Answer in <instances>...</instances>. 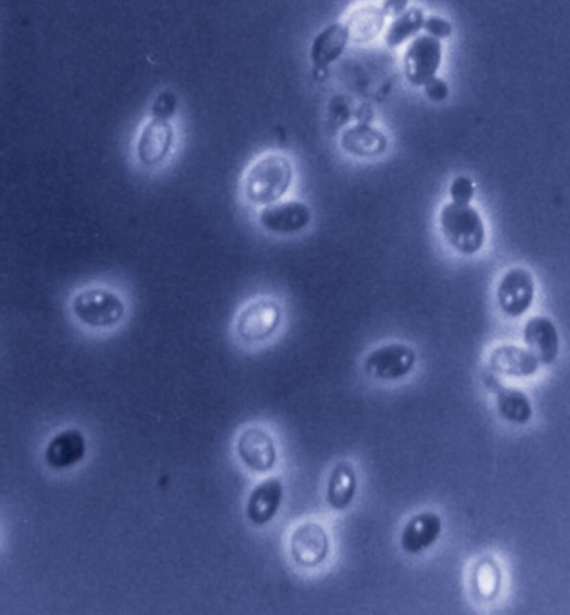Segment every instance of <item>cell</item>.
Instances as JSON below:
<instances>
[{"label":"cell","instance_id":"obj_21","mask_svg":"<svg viewBox=\"0 0 570 615\" xmlns=\"http://www.w3.org/2000/svg\"><path fill=\"white\" fill-rule=\"evenodd\" d=\"M498 413L515 425H526L532 419L533 410L530 398L515 388H501L497 393Z\"/></svg>","mask_w":570,"mask_h":615},{"label":"cell","instance_id":"obj_13","mask_svg":"<svg viewBox=\"0 0 570 615\" xmlns=\"http://www.w3.org/2000/svg\"><path fill=\"white\" fill-rule=\"evenodd\" d=\"M489 363L495 373L512 378H527L536 374L540 367L538 358L530 350L514 344L496 346L491 351Z\"/></svg>","mask_w":570,"mask_h":615},{"label":"cell","instance_id":"obj_3","mask_svg":"<svg viewBox=\"0 0 570 615\" xmlns=\"http://www.w3.org/2000/svg\"><path fill=\"white\" fill-rule=\"evenodd\" d=\"M439 228L445 242L457 254L472 256L480 252L486 240L482 214L469 203H445L439 213Z\"/></svg>","mask_w":570,"mask_h":615},{"label":"cell","instance_id":"obj_23","mask_svg":"<svg viewBox=\"0 0 570 615\" xmlns=\"http://www.w3.org/2000/svg\"><path fill=\"white\" fill-rule=\"evenodd\" d=\"M473 587L482 599L491 600L501 589L502 573L494 559H483L473 571Z\"/></svg>","mask_w":570,"mask_h":615},{"label":"cell","instance_id":"obj_28","mask_svg":"<svg viewBox=\"0 0 570 615\" xmlns=\"http://www.w3.org/2000/svg\"><path fill=\"white\" fill-rule=\"evenodd\" d=\"M409 0H384L382 4L383 15L385 19L391 17V19H395V17L402 15L408 9Z\"/></svg>","mask_w":570,"mask_h":615},{"label":"cell","instance_id":"obj_25","mask_svg":"<svg viewBox=\"0 0 570 615\" xmlns=\"http://www.w3.org/2000/svg\"><path fill=\"white\" fill-rule=\"evenodd\" d=\"M423 29L427 35L438 40L448 39L453 34V27L441 16L425 17Z\"/></svg>","mask_w":570,"mask_h":615},{"label":"cell","instance_id":"obj_5","mask_svg":"<svg viewBox=\"0 0 570 615\" xmlns=\"http://www.w3.org/2000/svg\"><path fill=\"white\" fill-rule=\"evenodd\" d=\"M177 130L170 118L151 116L135 140V159L142 169L158 172L168 166L177 149Z\"/></svg>","mask_w":570,"mask_h":615},{"label":"cell","instance_id":"obj_26","mask_svg":"<svg viewBox=\"0 0 570 615\" xmlns=\"http://www.w3.org/2000/svg\"><path fill=\"white\" fill-rule=\"evenodd\" d=\"M177 107L175 95L170 92L160 93L151 107V116L162 118L174 117Z\"/></svg>","mask_w":570,"mask_h":615},{"label":"cell","instance_id":"obj_6","mask_svg":"<svg viewBox=\"0 0 570 615\" xmlns=\"http://www.w3.org/2000/svg\"><path fill=\"white\" fill-rule=\"evenodd\" d=\"M254 224L267 236L293 237L310 228L311 207L301 200L285 199L252 212Z\"/></svg>","mask_w":570,"mask_h":615},{"label":"cell","instance_id":"obj_22","mask_svg":"<svg viewBox=\"0 0 570 615\" xmlns=\"http://www.w3.org/2000/svg\"><path fill=\"white\" fill-rule=\"evenodd\" d=\"M425 15L420 8L407 9L405 13L395 17L393 23L385 34V44L389 49L405 44L407 40L415 37L424 27Z\"/></svg>","mask_w":570,"mask_h":615},{"label":"cell","instance_id":"obj_15","mask_svg":"<svg viewBox=\"0 0 570 615\" xmlns=\"http://www.w3.org/2000/svg\"><path fill=\"white\" fill-rule=\"evenodd\" d=\"M442 518L435 512L426 511L415 515L403 527L401 547L409 554H419L435 545L442 534Z\"/></svg>","mask_w":570,"mask_h":615},{"label":"cell","instance_id":"obj_17","mask_svg":"<svg viewBox=\"0 0 570 615\" xmlns=\"http://www.w3.org/2000/svg\"><path fill=\"white\" fill-rule=\"evenodd\" d=\"M283 498L282 482L270 477L255 487L249 495L247 517L255 525H265L276 516Z\"/></svg>","mask_w":570,"mask_h":615},{"label":"cell","instance_id":"obj_14","mask_svg":"<svg viewBox=\"0 0 570 615\" xmlns=\"http://www.w3.org/2000/svg\"><path fill=\"white\" fill-rule=\"evenodd\" d=\"M340 147L344 153L354 158H376L387 152L388 137L370 124L359 123L343 131Z\"/></svg>","mask_w":570,"mask_h":615},{"label":"cell","instance_id":"obj_20","mask_svg":"<svg viewBox=\"0 0 570 615\" xmlns=\"http://www.w3.org/2000/svg\"><path fill=\"white\" fill-rule=\"evenodd\" d=\"M356 486L358 482L352 465L347 462L338 463L331 471L326 491V500L332 509L346 510L354 500Z\"/></svg>","mask_w":570,"mask_h":615},{"label":"cell","instance_id":"obj_1","mask_svg":"<svg viewBox=\"0 0 570 615\" xmlns=\"http://www.w3.org/2000/svg\"><path fill=\"white\" fill-rule=\"evenodd\" d=\"M294 160L281 149H266L246 165L239 182V196L255 212L288 199L295 183Z\"/></svg>","mask_w":570,"mask_h":615},{"label":"cell","instance_id":"obj_7","mask_svg":"<svg viewBox=\"0 0 570 615\" xmlns=\"http://www.w3.org/2000/svg\"><path fill=\"white\" fill-rule=\"evenodd\" d=\"M536 280L526 267L514 266L503 274L496 289L498 307L509 318H521L533 306Z\"/></svg>","mask_w":570,"mask_h":615},{"label":"cell","instance_id":"obj_8","mask_svg":"<svg viewBox=\"0 0 570 615\" xmlns=\"http://www.w3.org/2000/svg\"><path fill=\"white\" fill-rule=\"evenodd\" d=\"M443 58L441 40L424 34L408 45L403 56L406 79L412 86L423 87L436 77Z\"/></svg>","mask_w":570,"mask_h":615},{"label":"cell","instance_id":"obj_24","mask_svg":"<svg viewBox=\"0 0 570 615\" xmlns=\"http://www.w3.org/2000/svg\"><path fill=\"white\" fill-rule=\"evenodd\" d=\"M449 193L451 202L459 203V205H469L475 195L474 183L467 176H457L450 184Z\"/></svg>","mask_w":570,"mask_h":615},{"label":"cell","instance_id":"obj_19","mask_svg":"<svg viewBox=\"0 0 570 615\" xmlns=\"http://www.w3.org/2000/svg\"><path fill=\"white\" fill-rule=\"evenodd\" d=\"M346 25L349 39L356 44H365L376 39L382 33L385 25V16L380 8L374 5H362L350 11Z\"/></svg>","mask_w":570,"mask_h":615},{"label":"cell","instance_id":"obj_9","mask_svg":"<svg viewBox=\"0 0 570 615\" xmlns=\"http://www.w3.org/2000/svg\"><path fill=\"white\" fill-rule=\"evenodd\" d=\"M417 354L411 346L390 343L374 349L365 358L364 368L368 376L383 381L405 378L412 372Z\"/></svg>","mask_w":570,"mask_h":615},{"label":"cell","instance_id":"obj_27","mask_svg":"<svg viewBox=\"0 0 570 615\" xmlns=\"http://www.w3.org/2000/svg\"><path fill=\"white\" fill-rule=\"evenodd\" d=\"M423 87L425 89L426 97L433 101V103H442V101L448 98V83L442 79H439L437 76L425 83Z\"/></svg>","mask_w":570,"mask_h":615},{"label":"cell","instance_id":"obj_2","mask_svg":"<svg viewBox=\"0 0 570 615\" xmlns=\"http://www.w3.org/2000/svg\"><path fill=\"white\" fill-rule=\"evenodd\" d=\"M285 314L284 302L279 295L261 292L247 298L236 309L231 330L242 343H264L281 330Z\"/></svg>","mask_w":570,"mask_h":615},{"label":"cell","instance_id":"obj_4","mask_svg":"<svg viewBox=\"0 0 570 615\" xmlns=\"http://www.w3.org/2000/svg\"><path fill=\"white\" fill-rule=\"evenodd\" d=\"M71 310L83 326L92 330H109L126 318L127 303L115 290L92 286L77 292Z\"/></svg>","mask_w":570,"mask_h":615},{"label":"cell","instance_id":"obj_12","mask_svg":"<svg viewBox=\"0 0 570 615\" xmlns=\"http://www.w3.org/2000/svg\"><path fill=\"white\" fill-rule=\"evenodd\" d=\"M526 348L538 358L540 364L554 363L560 352V336L557 328L546 316H532L524 327Z\"/></svg>","mask_w":570,"mask_h":615},{"label":"cell","instance_id":"obj_11","mask_svg":"<svg viewBox=\"0 0 570 615\" xmlns=\"http://www.w3.org/2000/svg\"><path fill=\"white\" fill-rule=\"evenodd\" d=\"M237 452L243 464L255 473H267L276 464L275 440L264 429H246L237 441Z\"/></svg>","mask_w":570,"mask_h":615},{"label":"cell","instance_id":"obj_18","mask_svg":"<svg viewBox=\"0 0 570 615\" xmlns=\"http://www.w3.org/2000/svg\"><path fill=\"white\" fill-rule=\"evenodd\" d=\"M86 455V440L77 429L56 435L46 447V463L53 469H65L79 463Z\"/></svg>","mask_w":570,"mask_h":615},{"label":"cell","instance_id":"obj_10","mask_svg":"<svg viewBox=\"0 0 570 615\" xmlns=\"http://www.w3.org/2000/svg\"><path fill=\"white\" fill-rule=\"evenodd\" d=\"M329 548V536L318 523H302L290 537V552L300 566L316 567L322 564L328 557Z\"/></svg>","mask_w":570,"mask_h":615},{"label":"cell","instance_id":"obj_16","mask_svg":"<svg viewBox=\"0 0 570 615\" xmlns=\"http://www.w3.org/2000/svg\"><path fill=\"white\" fill-rule=\"evenodd\" d=\"M349 41L348 29L343 22L332 23L324 28L312 41L310 58L313 67L317 70L329 68L341 58Z\"/></svg>","mask_w":570,"mask_h":615}]
</instances>
